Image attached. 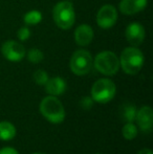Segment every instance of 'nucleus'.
Instances as JSON below:
<instances>
[{"instance_id": "nucleus-5", "label": "nucleus", "mask_w": 153, "mask_h": 154, "mask_svg": "<svg viewBox=\"0 0 153 154\" xmlns=\"http://www.w3.org/2000/svg\"><path fill=\"white\" fill-rule=\"evenodd\" d=\"M116 92L115 84L109 79H100L92 85L91 97L94 102L105 104L115 97Z\"/></svg>"}, {"instance_id": "nucleus-20", "label": "nucleus", "mask_w": 153, "mask_h": 154, "mask_svg": "<svg viewBox=\"0 0 153 154\" xmlns=\"http://www.w3.org/2000/svg\"><path fill=\"white\" fill-rule=\"evenodd\" d=\"M17 37L20 41H26L31 37V29L27 27V25L20 27L17 32Z\"/></svg>"}, {"instance_id": "nucleus-12", "label": "nucleus", "mask_w": 153, "mask_h": 154, "mask_svg": "<svg viewBox=\"0 0 153 154\" xmlns=\"http://www.w3.org/2000/svg\"><path fill=\"white\" fill-rule=\"evenodd\" d=\"M93 39V29L89 24H81L75 31V41L80 46H87Z\"/></svg>"}, {"instance_id": "nucleus-19", "label": "nucleus", "mask_w": 153, "mask_h": 154, "mask_svg": "<svg viewBox=\"0 0 153 154\" xmlns=\"http://www.w3.org/2000/svg\"><path fill=\"white\" fill-rule=\"evenodd\" d=\"M48 75L45 70H42V69H38V70L35 71L34 73V80L35 82L38 84V85H45L46 82L48 81Z\"/></svg>"}, {"instance_id": "nucleus-16", "label": "nucleus", "mask_w": 153, "mask_h": 154, "mask_svg": "<svg viewBox=\"0 0 153 154\" xmlns=\"http://www.w3.org/2000/svg\"><path fill=\"white\" fill-rule=\"evenodd\" d=\"M121 112H122V116L126 122L128 123H132L133 121L136 118V108L132 105V104H125L123 105L122 109H121Z\"/></svg>"}, {"instance_id": "nucleus-3", "label": "nucleus", "mask_w": 153, "mask_h": 154, "mask_svg": "<svg viewBox=\"0 0 153 154\" xmlns=\"http://www.w3.org/2000/svg\"><path fill=\"white\" fill-rule=\"evenodd\" d=\"M53 17L58 27L69 29L76 21V13L72 3L69 1H61L57 3L53 10Z\"/></svg>"}, {"instance_id": "nucleus-22", "label": "nucleus", "mask_w": 153, "mask_h": 154, "mask_svg": "<svg viewBox=\"0 0 153 154\" xmlns=\"http://www.w3.org/2000/svg\"><path fill=\"white\" fill-rule=\"evenodd\" d=\"M0 154H19L18 151L15 150L14 148H10V147H6L0 150Z\"/></svg>"}, {"instance_id": "nucleus-8", "label": "nucleus", "mask_w": 153, "mask_h": 154, "mask_svg": "<svg viewBox=\"0 0 153 154\" xmlns=\"http://www.w3.org/2000/svg\"><path fill=\"white\" fill-rule=\"evenodd\" d=\"M118 21V10L111 4H105L96 14V23L103 29H109Z\"/></svg>"}, {"instance_id": "nucleus-17", "label": "nucleus", "mask_w": 153, "mask_h": 154, "mask_svg": "<svg viewBox=\"0 0 153 154\" xmlns=\"http://www.w3.org/2000/svg\"><path fill=\"white\" fill-rule=\"evenodd\" d=\"M122 133H123V136H124L126 140H131L137 135V129H136V127H135L134 124L127 123L126 125L123 127Z\"/></svg>"}, {"instance_id": "nucleus-24", "label": "nucleus", "mask_w": 153, "mask_h": 154, "mask_svg": "<svg viewBox=\"0 0 153 154\" xmlns=\"http://www.w3.org/2000/svg\"><path fill=\"white\" fill-rule=\"evenodd\" d=\"M34 154H44V153H34Z\"/></svg>"}, {"instance_id": "nucleus-23", "label": "nucleus", "mask_w": 153, "mask_h": 154, "mask_svg": "<svg viewBox=\"0 0 153 154\" xmlns=\"http://www.w3.org/2000/svg\"><path fill=\"white\" fill-rule=\"evenodd\" d=\"M137 154H153V153L150 149H143V150H141Z\"/></svg>"}, {"instance_id": "nucleus-25", "label": "nucleus", "mask_w": 153, "mask_h": 154, "mask_svg": "<svg viewBox=\"0 0 153 154\" xmlns=\"http://www.w3.org/2000/svg\"><path fill=\"white\" fill-rule=\"evenodd\" d=\"M98 154H99V153H98Z\"/></svg>"}, {"instance_id": "nucleus-13", "label": "nucleus", "mask_w": 153, "mask_h": 154, "mask_svg": "<svg viewBox=\"0 0 153 154\" xmlns=\"http://www.w3.org/2000/svg\"><path fill=\"white\" fill-rule=\"evenodd\" d=\"M45 87H46L47 93L54 95V97H57V95H61L66 90V83L62 78L55 77L48 79V81L45 84Z\"/></svg>"}, {"instance_id": "nucleus-21", "label": "nucleus", "mask_w": 153, "mask_h": 154, "mask_svg": "<svg viewBox=\"0 0 153 154\" xmlns=\"http://www.w3.org/2000/svg\"><path fill=\"white\" fill-rule=\"evenodd\" d=\"M80 105H81V107L83 109L88 110L93 105V100H92L91 97H83L81 101H80Z\"/></svg>"}, {"instance_id": "nucleus-9", "label": "nucleus", "mask_w": 153, "mask_h": 154, "mask_svg": "<svg viewBox=\"0 0 153 154\" xmlns=\"http://www.w3.org/2000/svg\"><path fill=\"white\" fill-rule=\"evenodd\" d=\"M146 32L144 26L139 22H132L125 29V37L126 40L130 43L132 46L137 47L143 43L145 40Z\"/></svg>"}, {"instance_id": "nucleus-14", "label": "nucleus", "mask_w": 153, "mask_h": 154, "mask_svg": "<svg viewBox=\"0 0 153 154\" xmlns=\"http://www.w3.org/2000/svg\"><path fill=\"white\" fill-rule=\"evenodd\" d=\"M16 135V128L12 123L0 122V138L3 140H10L15 137Z\"/></svg>"}, {"instance_id": "nucleus-15", "label": "nucleus", "mask_w": 153, "mask_h": 154, "mask_svg": "<svg viewBox=\"0 0 153 154\" xmlns=\"http://www.w3.org/2000/svg\"><path fill=\"white\" fill-rule=\"evenodd\" d=\"M25 25H37L42 21V14L37 10H33L27 12L23 17Z\"/></svg>"}, {"instance_id": "nucleus-10", "label": "nucleus", "mask_w": 153, "mask_h": 154, "mask_svg": "<svg viewBox=\"0 0 153 154\" xmlns=\"http://www.w3.org/2000/svg\"><path fill=\"white\" fill-rule=\"evenodd\" d=\"M147 5L148 0H122L118 4V8L124 15H134L144 11Z\"/></svg>"}, {"instance_id": "nucleus-7", "label": "nucleus", "mask_w": 153, "mask_h": 154, "mask_svg": "<svg viewBox=\"0 0 153 154\" xmlns=\"http://www.w3.org/2000/svg\"><path fill=\"white\" fill-rule=\"evenodd\" d=\"M1 54L6 60L11 62H20L25 57L24 46L18 41L15 40H8L2 44L1 46Z\"/></svg>"}, {"instance_id": "nucleus-4", "label": "nucleus", "mask_w": 153, "mask_h": 154, "mask_svg": "<svg viewBox=\"0 0 153 154\" xmlns=\"http://www.w3.org/2000/svg\"><path fill=\"white\" fill-rule=\"evenodd\" d=\"M94 68L102 75H113L120 69V59L110 51H101L94 59Z\"/></svg>"}, {"instance_id": "nucleus-2", "label": "nucleus", "mask_w": 153, "mask_h": 154, "mask_svg": "<svg viewBox=\"0 0 153 154\" xmlns=\"http://www.w3.org/2000/svg\"><path fill=\"white\" fill-rule=\"evenodd\" d=\"M40 112L48 122L60 124L65 119V110L60 102L54 95L44 97L40 103Z\"/></svg>"}, {"instance_id": "nucleus-6", "label": "nucleus", "mask_w": 153, "mask_h": 154, "mask_svg": "<svg viewBox=\"0 0 153 154\" xmlns=\"http://www.w3.org/2000/svg\"><path fill=\"white\" fill-rule=\"evenodd\" d=\"M93 65L91 54L85 49H79L74 53L69 62L72 71L77 75H85L90 71Z\"/></svg>"}, {"instance_id": "nucleus-1", "label": "nucleus", "mask_w": 153, "mask_h": 154, "mask_svg": "<svg viewBox=\"0 0 153 154\" xmlns=\"http://www.w3.org/2000/svg\"><path fill=\"white\" fill-rule=\"evenodd\" d=\"M145 62V58L137 47H126L121 54L120 66L127 75H134L139 72Z\"/></svg>"}, {"instance_id": "nucleus-11", "label": "nucleus", "mask_w": 153, "mask_h": 154, "mask_svg": "<svg viewBox=\"0 0 153 154\" xmlns=\"http://www.w3.org/2000/svg\"><path fill=\"white\" fill-rule=\"evenodd\" d=\"M136 121L142 131L150 132L153 126V111L149 106H143L136 112Z\"/></svg>"}, {"instance_id": "nucleus-18", "label": "nucleus", "mask_w": 153, "mask_h": 154, "mask_svg": "<svg viewBox=\"0 0 153 154\" xmlns=\"http://www.w3.org/2000/svg\"><path fill=\"white\" fill-rule=\"evenodd\" d=\"M43 58H44V55L39 48H31L27 53V59L34 64H38V63L42 62Z\"/></svg>"}]
</instances>
